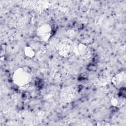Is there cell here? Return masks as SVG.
I'll list each match as a JSON object with an SVG mask.
<instances>
[{
  "label": "cell",
  "mask_w": 126,
  "mask_h": 126,
  "mask_svg": "<svg viewBox=\"0 0 126 126\" xmlns=\"http://www.w3.org/2000/svg\"><path fill=\"white\" fill-rule=\"evenodd\" d=\"M32 76L27 69L24 68L17 69L13 76V81L15 84L19 86H24L28 84L31 81Z\"/></svg>",
  "instance_id": "obj_1"
},
{
  "label": "cell",
  "mask_w": 126,
  "mask_h": 126,
  "mask_svg": "<svg viewBox=\"0 0 126 126\" xmlns=\"http://www.w3.org/2000/svg\"><path fill=\"white\" fill-rule=\"evenodd\" d=\"M52 28L49 24H44L40 26L37 31V33L40 39L43 41H47L52 35Z\"/></svg>",
  "instance_id": "obj_2"
},
{
  "label": "cell",
  "mask_w": 126,
  "mask_h": 126,
  "mask_svg": "<svg viewBox=\"0 0 126 126\" xmlns=\"http://www.w3.org/2000/svg\"><path fill=\"white\" fill-rule=\"evenodd\" d=\"M72 46L69 43L66 42L62 43L60 45L59 48V54L63 56L67 57L69 55L72 51Z\"/></svg>",
  "instance_id": "obj_3"
},
{
  "label": "cell",
  "mask_w": 126,
  "mask_h": 126,
  "mask_svg": "<svg viewBox=\"0 0 126 126\" xmlns=\"http://www.w3.org/2000/svg\"><path fill=\"white\" fill-rule=\"evenodd\" d=\"M126 76L123 72L118 74L113 78V83L115 85H119L125 81Z\"/></svg>",
  "instance_id": "obj_4"
},
{
  "label": "cell",
  "mask_w": 126,
  "mask_h": 126,
  "mask_svg": "<svg viewBox=\"0 0 126 126\" xmlns=\"http://www.w3.org/2000/svg\"><path fill=\"white\" fill-rule=\"evenodd\" d=\"M24 53L25 55L30 58H32L35 56V51L33 48L29 46H26L24 49Z\"/></svg>",
  "instance_id": "obj_5"
}]
</instances>
